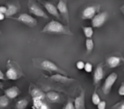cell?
<instances>
[{
  "mask_svg": "<svg viewBox=\"0 0 124 109\" xmlns=\"http://www.w3.org/2000/svg\"><path fill=\"white\" fill-rule=\"evenodd\" d=\"M33 100V106H32V108H36V109H40L42 103H43V100L42 99H39V98H36V97H34L32 98Z\"/></svg>",
  "mask_w": 124,
  "mask_h": 109,
  "instance_id": "obj_23",
  "label": "cell"
},
{
  "mask_svg": "<svg viewBox=\"0 0 124 109\" xmlns=\"http://www.w3.org/2000/svg\"><path fill=\"white\" fill-rule=\"evenodd\" d=\"M64 109H75V103L72 102V101H68V102L64 105V107L63 108Z\"/></svg>",
  "mask_w": 124,
  "mask_h": 109,
  "instance_id": "obj_27",
  "label": "cell"
},
{
  "mask_svg": "<svg viewBox=\"0 0 124 109\" xmlns=\"http://www.w3.org/2000/svg\"><path fill=\"white\" fill-rule=\"evenodd\" d=\"M13 19L17 20V21L21 22V23L30 26V27H34L37 24V20L34 18H33L31 15H30L27 13H22L18 18H16Z\"/></svg>",
  "mask_w": 124,
  "mask_h": 109,
  "instance_id": "obj_8",
  "label": "cell"
},
{
  "mask_svg": "<svg viewBox=\"0 0 124 109\" xmlns=\"http://www.w3.org/2000/svg\"><path fill=\"white\" fill-rule=\"evenodd\" d=\"M29 10L30 13L39 17V18H43L45 19H48V16L47 14L44 12V10L34 1H31L29 0Z\"/></svg>",
  "mask_w": 124,
  "mask_h": 109,
  "instance_id": "obj_5",
  "label": "cell"
},
{
  "mask_svg": "<svg viewBox=\"0 0 124 109\" xmlns=\"http://www.w3.org/2000/svg\"><path fill=\"white\" fill-rule=\"evenodd\" d=\"M85 64V63L83 61H79L77 62V63H76V67H77V68L79 69V70H83V69H84Z\"/></svg>",
  "mask_w": 124,
  "mask_h": 109,
  "instance_id": "obj_28",
  "label": "cell"
},
{
  "mask_svg": "<svg viewBox=\"0 0 124 109\" xmlns=\"http://www.w3.org/2000/svg\"><path fill=\"white\" fill-rule=\"evenodd\" d=\"M84 70L86 73H91L93 71V65L89 62L85 63Z\"/></svg>",
  "mask_w": 124,
  "mask_h": 109,
  "instance_id": "obj_25",
  "label": "cell"
},
{
  "mask_svg": "<svg viewBox=\"0 0 124 109\" xmlns=\"http://www.w3.org/2000/svg\"><path fill=\"white\" fill-rule=\"evenodd\" d=\"M46 10L52 15L55 17L56 18H60V13L58 10L57 7H55L53 4L49 2H42Z\"/></svg>",
  "mask_w": 124,
  "mask_h": 109,
  "instance_id": "obj_11",
  "label": "cell"
},
{
  "mask_svg": "<svg viewBox=\"0 0 124 109\" xmlns=\"http://www.w3.org/2000/svg\"><path fill=\"white\" fill-rule=\"evenodd\" d=\"M51 79H53L55 82H60L61 84H67L70 83L72 81H75L73 79H70L67 76V75H64V74H58L56 73L54 75H52L50 77Z\"/></svg>",
  "mask_w": 124,
  "mask_h": 109,
  "instance_id": "obj_12",
  "label": "cell"
},
{
  "mask_svg": "<svg viewBox=\"0 0 124 109\" xmlns=\"http://www.w3.org/2000/svg\"><path fill=\"white\" fill-rule=\"evenodd\" d=\"M29 104V102L26 99H21L19 100L16 104V108L17 109H25Z\"/></svg>",
  "mask_w": 124,
  "mask_h": 109,
  "instance_id": "obj_21",
  "label": "cell"
},
{
  "mask_svg": "<svg viewBox=\"0 0 124 109\" xmlns=\"http://www.w3.org/2000/svg\"><path fill=\"white\" fill-rule=\"evenodd\" d=\"M117 75L115 73L110 74L106 78V79L102 85V87H101V89H102V92H104V94L107 95L110 92L112 87H113L114 84L117 81Z\"/></svg>",
  "mask_w": 124,
  "mask_h": 109,
  "instance_id": "obj_3",
  "label": "cell"
},
{
  "mask_svg": "<svg viewBox=\"0 0 124 109\" xmlns=\"http://www.w3.org/2000/svg\"><path fill=\"white\" fill-rule=\"evenodd\" d=\"M8 7L5 6H0V13H4L5 14L7 12Z\"/></svg>",
  "mask_w": 124,
  "mask_h": 109,
  "instance_id": "obj_31",
  "label": "cell"
},
{
  "mask_svg": "<svg viewBox=\"0 0 124 109\" xmlns=\"http://www.w3.org/2000/svg\"><path fill=\"white\" fill-rule=\"evenodd\" d=\"M106 105H107V103L105 101H100L99 102V104L97 105V108L98 109H104L106 108Z\"/></svg>",
  "mask_w": 124,
  "mask_h": 109,
  "instance_id": "obj_29",
  "label": "cell"
},
{
  "mask_svg": "<svg viewBox=\"0 0 124 109\" xmlns=\"http://www.w3.org/2000/svg\"><path fill=\"white\" fill-rule=\"evenodd\" d=\"M9 99L6 95L0 96V108H6L9 105Z\"/></svg>",
  "mask_w": 124,
  "mask_h": 109,
  "instance_id": "obj_22",
  "label": "cell"
},
{
  "mask_svg": "<svg viewBox=\"0 0 124 109\" xmlns=\"http://www.w3.org/2000/svg\"><path fill=\"white\" fill-rule=\"evenodd\" d=\"M124 63V58L120 55H110L106 59V65L109 68H115Z\"/></svg>",
  "mask_w": 124,
  "mask_h": 109,
  "instance_id": "obj_6",
  "label": "cell"
},
{
  "mask_svg": "<svg viewBox=\"0 0 124 109\" xmlns=\"http://www.w3.org/2000/svg\"><path fill=\"white\" fill-rule=\"evenodd\" d=\"M75 109H85V91L82 92L81 94L75 99L74 101Z\"/></svg>",
  "mask_w": 124,
  "mask_h": 109,
  "instance_id": "obj_13",
  "label": "cell"
},
{
  "mask_svg": "<svg viewBox=\"0 0 124 109\" xmlns=\"http://www.w3.org/2000/svg\"><path fill=\"white\" fill-rule=\"evenodd\" d=\"M0 34H1V31H0Z\"/></svg>",
  "mask_w": 124,
  "mask_h": 109,
  "instance_id": "obj_37",
  "label": "cell"
},
{
  "mask_svg": "<svg viewBox=\"0 0 124 109\" xmlns=\"http://www.w3.org/2000/svg\"><path fill=\"white\" fill-rule=\"evenodd\" d=\"M40 109H50V107L46 103L43 102L42 106H41V108H40Z\"/></svg>",
  "mask_w": 124,
  "mask_h": 109,
  "instance_id": "obj_32",
  "label": "cell"
},
{
  "mask_svg": "<svg viewBox=\"0 0 124 109\" xmlns=\"http://www.w3.org/2000/svg\"><path fill=\"white\" fill-rule=\"evenodd\" d=\"M118 94L120 96H124V82L121 83V85L118 89Z\"/></svg>",
  "mask_w": 124,
  "mask_h": 109,
  "instance_id": "obj_30",
  "label": "cell"
},
{
  "mask_svg": "<svg viewBox=\"0 0 124 109\" xmlns=\"http://www.w3.org/2000/svg\"><path fill=\"white\" fill-rule=\"evenodd\" d=\"M5 78V75H4V73L0 70V80H3Z\"/></svg>",
  "mask_w": 124,
  "mask_h": 109,
  "instance_id": "obj_34",
  "label": "cell"
},
{
  "mask_svg": "<svg viewBox=\"0 0 124 109\" xmlns=\"http://www.w3.org/2000/svg\"><path fill=\"white\" fill-rule=\"evenodd\" d=\"M31 95L32 97V98L36 97V98H39L42 100H44L45 97H46V95H45V93L43 92H42L40 89H37V88H34L31 90Z\"/></svg>",
  "mask_w": 124,
  "mask_h": 109,
  "instance_id": "obj_18",
  "label": "cell"
},
{
  "mask_svg": "<svg viewBox=\"0 0 124 109\" xmlns=\"http://www.w3.org/2000/svg\"><path fill=\"white\" fill-rule=\"evenodd\" d=\"M46 98L50 102H59L61 97L58 93L54 91H50L46 94Z\"/></svg>",
  "mask_w": 124,
  "mask_h": 109,
  "instance_id": "obj_15",
  "label": "cell"
},
{
  "mask_svg": "<svg viewBox=\"0 0 124 109\" xmlns=\"http://www.w3.org/2000/svg\"><path fill=\"white\" fill-rule=\"evenodd\" d=\"M112 108L114 109H124V100L120 101V102L116 103L115 105H114Z\"/></svg>",
  "mask_w": 124,
  "mask_h": 109,
  "instance_id": "obj_26",
  "label": "cell"
},
{
  "mask_svg": "<svg viewBox=\"0 0 124 109\" xmlns=\"http://www.w3.org/2000/svg\"><path fill=\"white\" fill-rule=\"evenodd\" d=\"M6 77L10 80H16L19 78L18 72L15 68L10 67L6 71Z\"/></svg>",
  "mask_w": 124,
  "mask_h": 109,
  "instance_id": "obj_16",
  "label": "cell"
},
{
  "mask_svg": "<svg viewBox=\"0 0 124 109\" xmlns=\"http://www.w3.org/2000/svg\"><path fill=\"white\" fill-rule=\"evenodd\" d=\"M5 14H4V13H0V21H2V20H3L5 18Z\"/></svg>",
  "mask_w": 124,
  "mask_h": 109,
  "instance_id": "obj_33",
  "label": "cell"
},
{
  "mask_svg": "<svg viewBox=\"0 0 124 109\" xmlns=\"http://www.w3.org/2000/svg\"><path fill=\"white\" fill-rule=\"evenodd\" d=\"M0 84H1V82H0Z\"/></svg>",
  "mask_w": 124,
  "mask_h": 109,
  "instance_id": "obj_36",
  "label": "cell"
},
{
  "mask_svg": "<svg viewBox=\"0 0 124 109\" xmlns=\"http://www.w3.org/2000/svg\"><path fill=\"white\" fill-rule=\"evenodd\" d=\"M120 11L122 12V13L124 15V5L123 6H122L121 7H120Z\"/></svg>",
  "mask_w": 124,
  "mask_h": 109,
  "instance_id": "obj_35",
  "label": "cell"
},
{
  "mask_svg": "<svg viewBox=\"0 0 124 109\" xmlns=\"http://www.w3.org/2000/svg\"><path fill=\"white\" fill-rule=\"evenodd\" d=\"M7 7H8V10H7L6 13H5V15L7 18H11L13 15H16L19 10L18 7L16 6V5H13V4L8 5V6Z\"/></svg>",
  "mask_w": 124,
  "mask_h": 109,
  "instance_id": "obj_17",
  "label": "cell"
},
{
  "mask_svg": "<svg viewBox=\"0 0 124 109\" xmlns=\"http://www.w3.org/2000/svg\"><path fill=\"white\" fill-rule=\"evenodd\" d=\"M99 5H90L84 8L82 11V18L83 20L92 19L99 10Z\"/></svg>",
  "mask_w": 124,
  "mask_h": 109,
  "instance_id": "obj_7",
  "label": "cell"
},
{
  "mask_svg": "<svg viewBox=\"0 0 124 109\" xmlns=\"http://www.w3.org/2000/svg\"><path fill=\"white\" fill-rule=\"evenodd\" d=\"M42 32L47 34H65L72 36L73 34L67 26L62 24L57 20H51L47 23L43 28Z\"/></svg>",
  "mask_w": 124,
  "mask_h": 109,
  "instance_id": "obj_1",
  "label": "cell"
},
{
  "mask_svg": "<svg viewBox=\"0 0 124 109\" xmlns=\"http://www.w3.org/2000/svg\"><path fill=\"white\" fill-rule=\"evenodd\" d=\"M85 47H86V52L87 54H90L93 47H94V42L93 40L91 38H87L85 40Z\"/></svg>",
  "mask_w": 124,
  "mask_h": 109,
  "instance_id": "obj_19",
  "label": "cell"
},
{
  "mask_svg": "<svg viewBox=\"0 0 124 109\" xmlns=\"http://www.w3.org/2000/svg\"><path fill=\"white\" fill-rule=\"evenodd\" d=\"M5 94L10 98V99H14L20 94V90L17 87H12L10 88H8L5 90Z\"/></svg>",
  "mask_w": 124,
  "mask_h": 109,
  "instance_id": "obj_14",
  "label": "cell"
},
{
  "mask_svg": "<svg viewBox=\"0 0 124 109\" xmlns=\"http://www.w3.org/2000/svg\"><path fill=\"white\" fill-rule=\"evenodd\" d=\"M91 100H92V102L93 105H97L99 104V102L101 101V98L99 97V95H98V93L96 92H94L92 95V97H91Z\"/></svg>",
  "mask_w": 124,
  "mask_h": 109,
  "instance_id": "obj_24",
  "label": "cell"
},
{
  "mask_svg": "<svg viewBox=\"0 0 124 109\" xmlns=\"http://www.w3.org/2000/svg\"><path fill=\"white\" fill-rule=\"evenodd\" d=\"M57 8L59 12V13L62 15L64 20L67 22V23H70V14H69V10L67 7L66 0H59L58 3L57 5Z\"/></svg>",
  "mask_w": 124,
  "mask_h": 109,
  "instance_id": "obj_10",
  "label": "cell"
},
{
  "mask_svg": "<svg viewBox=\"0 0 124 109\" xmlns=\"http://www.w3.org/2000/svg\"><path fill=\"white\" fill-rule=\"evenodd\" d=\"M37 67H38L42 70L49 71L50 73L55 72V73H58V74L67 75V73L65 71L60 68L56 64H55L53 62H52L49 60H45V59L40 60V61L39 63H37Z\"/></svg>",
  "mask_w": 124,
  "mask_h": 109,
  "instance_id": "obj_2",
  "label": "cell"
},
{
  "mask_svg": "<svg viewBox=\"0 0 124 109\" xmlns=\"http://www.w3.org/2000/svg\"><path fill=\"white\" fill-rule=\"evenodd\" d=\"M104 66L102 63H100L96 66L93 73V84L96 87V88H97L99 86L101 81L104 78Z\"/></svg>",
  "mask_w": 124,
  "mask_h": 109,
  "instance_id": "obj_9",
  "label": "cell"
},
{
  "mask_svg": "<svg viewBox=\"0 0 124 109\" xmlns=\"http://www.w3.org/2000/svg\"><path fill=\"white\" fill-rule=\"evenodd\" d=\"M108 19V13L107 12H101L97 13L92 19L91 24L93 28L101 27Z\"/></svg>",
  "mask_w": 124,
  "mask_h": 109,
  "instance_id": "obj_4",
  "label": "cell"
},
{
  "mask_svg": "<svg viewBox=\"0 0 124 109\" xmlns=\"http://www.w3.org/2000/svg\"><path fill=\"white\" fill-rule=\"evenodd\" d=\"M93 26H84L83 27V33L84 35L85 36L86 38H92L93 35Z\"/></svg>",
  "mask_w": 124,
  "mask_h": 109,
  "instance_id": "obj_20",
  "label": "cell"
}]
</instances>
